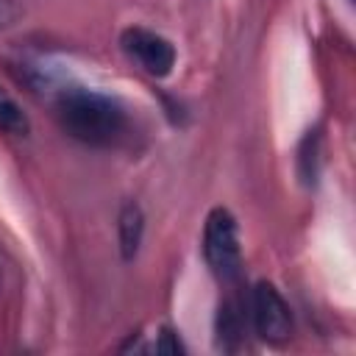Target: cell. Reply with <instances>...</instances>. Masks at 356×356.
<instances>
[{
	"label": "cell",
	"instance_id": "obj_1",
	"mask_svg": "<svg viewBox=\"0 0 356 356\" xmlns=\"http://www.w3.org/2000/svg\"><path fill=\"white\" fill-rule=\"evenodd\" d=\"M56 114L72 139L92 147L117 145L128 128L125 108L114 97L83 86L61 89L56 100Z\"/></svg>",
	"mask_w": 356,
	"mask_h": 356
},
{
	"label": "cell",
	"instance_id": "obj_7",
	"mask_svg": "<svg viewBox=\"0 0 356 356\" xmlns=\"http://www.w3.org/2000/svg\"><path fill=\"white\" fill-rule=\"evenodd\" d=\"M242 328H245V323H242V314H239L236 303H231V300L220 303V312H217V342L222 348H234L236 339L242 337Z\"/></svg>",
	"mask_w": 356,
	"mask_h": 356
},
{
	"label": "cell",
	"instance_id": "obj_3",
	"mask_svg": "<svg viewBox=\"0 0 356 356\" xmlns=\"http://www.w3.org/2000/svg\"><path fill=\"white\" fill-rule=\"evenodd\" d=\"M122 53L147 75L153 78H167L175 67V47L167 36L150 31V28H139L131 25L122 31L120 36Z\"/></svg>",
	"mask_w": 356,
	"mask_h": 356
},
{
	"label": "cell",
	"instance_id": "obj_6",
	"mask_svg": "<svg viewBox=\"0 0 356 356\" xmlns=\"http://www.w3.org/2000/svg\"><path fill=\"white\" fill-rule=\"evenodd\" d=\"M0 131L8 136H28L31 134V120L22 111V106L0 86Z\"/></svg>",
	"mask_w": 356,
	"mask_h": 356
},
{
	"label": "cell",
	"instance_id": "obj_8",
	"mask_svg": "<svg viewBox=\"0 0 356 356\" xmlns=\"http://www.w3.org/2000/svg\"><path fill=\"white\" fill-rule=\"evenodd\" d=\"M22 17V6L17 0H0V31L11 28Z\"/></svg>",
	"mask_w": 356,
	"mask_h": 356
},
{
	"label": "cell",
	"instance_id": "obj_9",
	"mask_svg": "<svg viewBox=\"0 0 356 356\" xmlns=\"http://www.w3.org/2000/svg\"><path fill=\"white\" fill-rule=\"evenodd\" d=\"M156 350H159V353H181L184 345H181V339H175V334H172L170 328H164V331H161V339H159V345H156Z\"/></svg>",
	"mask_w": 356,
	"mask_h": 356
},
{
	"label": "cell",
	"instance_id": "obj_5",
	"mask_svg": "<svg viewBox=\"0 0 356 356\" xmlns=\"http://www.w3.org/2000/svg\"><path fill=\"white\" fill-rule=\"evenodd\" d=\"M117 234H120V250L122 259H134L139 245H142V234H145V214L136 203H125L117 220Z\"/></svg>",
	"mask_w": 356,
	"mask_h": 356
},
{
	"label": "cell",
	"instance_id": "obj_2",
	"mask_svg": "<svg viewBox=\"0 0 356 356\" xmlns=\"http://www.w3.org/2000/svg\"><path fill=\"white\" fill-rule=\"evenodd\" d=\"M203 256L209 270L220 281H234L242 270V250H239V234L236 220L228 209L217 206L209 211L203 225Z\"/></svg>",
	"mask_w": 356,
	"mask_h": 356
},
{
	"label": "cell",
	"instance_id": "obj_4",
	"mask_svg": "<svg viewBox=\"0 0 356 356\" xmlns=\"http://www.w3.org/2000/svg\"><path fill=\"white\" fill-rule=\"evenodd\" d=\"M250 314L256 334L270 345H284L292 337V314L281 292L270 281H259L250 295Z\"/></svg>",
	"mask_w": 356,
	"mask_h": 356
}]
</instances>
